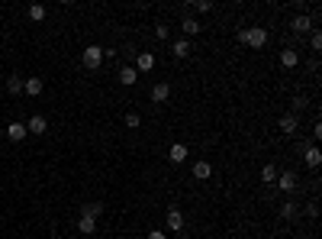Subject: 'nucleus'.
Here are the masks:
<instances>
[{
    "instance_id": "nucleus-8",
    "label": "nucleus",
    "mask_w": 322,
    "mask_h": 239,
    "mask_svg": "<svg viewBox=\"0 0 322 239\" xmlns=\"http://www.w3.org/2000/svg\"><path fill=\"white\" fill-rule=\"evenodd\" d=\"M26 129H29V133H36V136H45V129H49V120H45L42 113H36V117H29Z\"/></svg>"
},
{
    "instance_id": "nucleus-32",
    "label": "nucleus",
    "mask_w": 322,
    "mask_h": 239,
    "mask_svg": "<svg viewBox=\"0 0 322 239\" xmlns=\"http://www.w3.org/2000/svg\"><path fill=\"white\" fill-rule=\"evenodd\" d=\"M313 139H316V142L322 139V123H316V126H313Z\"/></svg>"
},
{
    "instance_id": "nucleus-15",
    "label": "nucleus",
    "mask_w": 322,
    "mask_h": 239,
    "mask_svg": "<svg viewBox=\"0 0 322 239\" xmlns=\"http://www.w3.org/2000/svg\"><path fill=\"white\" fill-rule=\"evenodd\" d=\"M280 65H284V68H297L300 65V52L297 49H284V52H280Z\"/></svg>"
},
{
    "instance_id": "nucleus-3",
    "label": "nucleus",
    "mask_w": 322,
    "mask_h": 239,
    "mask_svg": "<svg viewBox=\"0 0 322 239\" xmlns=\"http://www.w3.org/2000/svg\"><path fill=\"white\" fill-rule=\"evenodd\" d=\"M300 155H306V165L310 168H319V162H322L319 146H313V142H300Z\"/></svg>"
},
{
    "instance_id": "nucleus-20",
    "label": "nucleus",
    "mask_w": 322,
    "mask_h": 239,
    "mask_svg": "<svg viewBox=\"0 0 322 239\" xmlns=\"http://www.w3.org/2000/svg\"><path fill=\"white\" fill-rule=\"evenodd\" d=\"M119 81H122L126 87H132L135 81H139V71H135V68H122V71H119Z\"/></svg>"
},
{
    "instance_id": "nucleus-27",
    "label": "nucleus",
    "mask_w": 322,
    "mask_h": 239,
    "mask_svg": "<svg viewBox=\"0 0 322 239\" xmlns=\"http://www.w3.org/2000/svg\"><path fill=\"white\" fill-rule=\"evenodd\" d=\"M303 107H306V97H293L290 100V113H293V117H300V110H303Z\"/></svg>"
},
{
    "instance_id": "nucleus-29",
    "label": "nucleus",
    "mask_w": 322,
    "mask_h": 239,
    "mask_svg": "<svg viewBox=\"0 0 322 239\" xmlns=\"http://www.w3.org/2000/svg\"><path fill=\"white\" fill-rule=\"evenodd\" d=\"M155 36H158V39H168V36H171L168 23H158V26H155Z\"/></svg>"
},
{
    "instance_id": "nucleus-5",
    "label": "nucleus",
    "mask_w": 322,
    "mask_h": 239,
    "mask_svg": "<svg viewBox=\"0 0 322 239\" xmlns=\"http://www.w3.org/2000/svg\"><path fill=\"white\" fill-rule=\"evenodd\" d=\"M274 184H277L280 191H287V194H290V191L300 188V178H297L293 172H284V175H277V181H274Z\"/></svg>"
},
{
    "instance_id": "nucleus-7",
    "label": "nucleus",
    "mask_w": 322,
    "mask_h": 239,
    "mask_svg": "<svg viewBox=\"0 0 322 239\" xmlns=\"http://www.w3.org/2000/svg\"><path fill=\"white\" fill-rule=\"evenodd\" d=\"M26 136H29L26 123H10V126H6V139H10V142H23Z\"/></svg>"
},
{
    "instance_id": "nucleus-14",
    "label": "nucleus",
    "mask_w": 322,
    "mask_h": 239,
    "mask_svg": "<svg viewBox=\"0 0 322 239\" xmlns=\"http://www.w3.org/2000/svg\"><path fill=\"white\" fill-rule=\"evenodd\" d=\"M210 175H213V165H210V162H203V159L194 162V178H197V181H207Z\"/></svg>"
},
{
    "instance_id": "nucleus-11",
    "label": "nucleus",
    "mask_w": 322,
    "mask_h": 239,
    "mask_svg": "<svg viewBox=\"0 0 322 239\" xmlns=\"http://www.w3.org/2000/svg\"><path fill=\"white\" fill-rule=\"evenodd\" d=\"M187 146H184V142H174V146H171V152H168V159L174 162V165H181V162H187Z\"/></svg>"
},
{
    "instance_id": "nucleus-16",
    "label": "nucleus",
    "mask_w": 322,
    "mask_h": 239,
    "mask_svg": "<svg viewBox=\"0 0 322 239\" xmlns=\"http://www.w3.org/2000/svg\"><path fill=\"white\" fill-rule=\"evenodd\" d=\"M181 29L187 32V36H200V29H203V26H200V19H197V16H184Z\"/></svg>"
},
{
    "instance_id": "nucleus-31",
    "label": "nucleus",
    "mask_w": 322,
    "mask_h": 239,
    "mask_svg": "<svg viewBox=\"0 0 322 239\" xmlns=\"http://www.w3.org/2000/svg\"><path fill=\"white\" fill-rule=\"evenodd\" d=\"M148 239H168V233H164V230H152V233H148Z\"/></svg>"
},
{
    "instance_id": "nucleus-25",
    "label": "nucleus",
    "mask_w": 322,
    "mask_h": 239,
    "mask_svg": "<svg viewBox=\"0 0 322 239\" xmlns=\"http://www.w3.org/2000/svg\"><path fill=\"white\" fill-rule=\"evenodd\" d=\"M122 123H126L129 129H139V126H142V117H139V113H132V110H129L126 117H122Z\"/></svg>"
},
{
    "instance_id": "nucleus-21",
    "label": "nucleus",
    "mask_w": 322,
    "mask_h": 239,
    "mask_svg": "<svg viewBox=\"0 0 322 239\" xmlns=\"http://www.w3.org/2000/svg\"><path fill=\"white\" fill-rule=\"evenodd\" d=\"M23 91V78H19V74H10V78H6V94H19Z\"/></svg>"
},
{
    "instance_id": "nucleus-26",
    "label": "nucleus",
    "mask_w": 322,
    "mask_h": 239,
    "mask_svg": "<svg viewBox=\"0 0 322 239\" xmlns=\"http://www.w3.org/2000/svg\"><path fill=\"white\" fill-rule=\"evenodd\" d=\"M310 49H313V52H319V49H322V32H319V29H313V32H310Z\"/></svg>"
},
{
    "instance_id": "nucleus-2",
    "label": "nucleus",
    "mask_w": 322,
    "mask_h": 239,
    "mask_svg": "<svg viewBox=\"0 0 322 239\" xmlns=\"http://www.w3.org/2000/svg\"><path fill=\"white\" fill-rule=\"evenodd\" d=\"M81 61H84V68L97 71V68L104 65V49H100V45H87V49H84V55H81Z\"/></svg>"
},
{
    "instance_id": "nucleus-9",
    "label": "nucleus",
    "mask_w": 322,
    "mask_h": 239,
    "mask_svg": "<svg viewBox=\"0 0 322 239\" xmlns=\"http://www.w3.org/2000/svg\"><path fill=\"white\" fill-rule=\"evenodd\" d=\"M293 32H297V36H303V32H313V19L306 16V13H300V16H293Z\"/></svg>"
},
{
    "instance_id": "nucleus-28",
    "label": "nucleus",
    "mask_w": 322,
    "mask_h": 239,
    "mask_svg": "<svg viewBox=\"0 0 322 239\" xmlns=\"http://www.w3.org/2000/svg\"><path fill=\"white\" fill-rule=\"evenodd\" d=\"M194 10H197V13H210V10H213V3H210V0H197Z\"/></svg>"
},
{
    "instance_id": "nucleus-12",
    "label": "nucleus",
    "mask_w": 322,
    "mask_h": 239,
    "mask_svg": "<svg viewBox=\"0 0 322 239\" xmlns=\"http://www.w3.org/2000/svg\"><path fill=\"white\" fill-rule=\"evenodd\" d=\"M42 87H45L42 78H26V81H23V91L29 94V97H39V94H42Z\"/></svg>"
},
{
    "instance_id": "nucleus-23",
    "label": "nucleus",
    "mask_w": 322,
    "mask_h": 239,
    "mask_svg": "<svg viewBox=\"0 0 322 239\" xmlns=\"http://www.w3.org/2000/svg\"><path fill=\"white\" fill-rule=\"evenodd\" d=\"M174 55L177 58H187L190 55V42H187V39H177V42H174Z\"/></svg>"
},
{
    "instance_id": "nucleus-4",
    "label": "nucleus",
    "mask_w": 322,
    "mask_h": 239,
    "mask_svg": "<svg viewBox=\"0 0 322 239\" xmlns=\"http://www.w3.org/2000/svg\"><path fill=\"white\" fill-rule=\"evenodd\" d=\"M277 129H280L284 136H293V133L300 129V117H293V113H284V117L277 120Z\"/></svg>"
},
{
    "instance_id": "nucleus-1",
    "label": "nucleus",
    "mask_w": 322,
    "mask_h": 239,
    "mask_svg": "<svg viewBox=\"0 0 322 239\" xmlns=\"http://www.w3.org/2000/svg\"><path fill=\"white\" fill-rule=\"evenodd\" d=\"M238 39H242L245 45H251V49H264V45H268V29H264V26H248V29L238 32Z\"/></svg>"
},
{
    "instance_id": "nucleus-6",
    "label": "nucleus",
    "mask_w": 322,
    "mask_h": 239,
    "mask_svg": "<svg viewBox=\"0 0 322 239\" xmlns=\"http://www.w3.org/2000/svg\"><path fill=\"white\" fill-rule=\"evenodd\" d=\"M164 223H168V233H181V230H184V214H181L177 207H171V210H168V220H164Z\"/></svg>"
},
{
    "instance_id": "nucleus-22",
    "label": "nucleus",
    "mask_w": 322,
    "mask_h": 239,
    "mask_svg": "<svg viewBox=\"0 0 322 239\" xmlns=\"http://www.w3.org/2000/svg\"><path fill=\"white\" fill-rule=\"evenodd\" d=\"M29 19H32V23H42V19H45V6L42 3H32L29 6Z\"/></svg>"
},
{
    "instance_id": "nucleus-18",
    "label": "nucleus",
    "mask_w": 322,
    "mask_h": 239,
    "mask_svg": "<svg viewBox=\"0 0 322 239\" xmlns=\"http://www.w3.org/2000/svg\"><path fill=\"white\" fill-rule=\"evenodd\" d=\"M100 214H104V204H100V201L97 204L91 201V204H84V207H81V217H91V220H97Z\"/></svg>"
},
{
    "instance_id": "nucleus-24",
    "label": "nucleus",
    "mask_w": 322,
    "mask_h": 239,
    "mask_svg": "<svg viewBox=\"0 0 322 239\" xmlns=\"http://www.w3.org/2000/svg\"><path fill=\"white\" fill-rule=\"evenodd\" d=\"M261 181L264 184H274V181H277V168H274V165H264L261 168Z\"/></svg>"
},
{
    "instance_id": "nucleus-13",
    "label": "nucleus",
    "mask_w": 322,
    "mask_h": 239,
    "mask_svg": "<svg viewBox=\"0 0 322 239\" xmlns=\"http://www.w3.org/2000/svg\"><path fill=\"white\" fill-rule=\"evenodd\" d=\"M280 220H297L300 217V204H293V201H287V204H280Z\"/></svg>"
},
{
    "instance_id": "nucleus-30",
    "label": "nucleus",
    "mask_w": 322,
    "mask_h": 239,
    "mask_svg": "<svg viewBox=\"0 0 322 239\" xmlns=\"http://www.w3.org/2000/svg\"><path fill=\"white\" fill-rule=\"evenodd\" d=\"M306 214L316 217V214H319V204H316V201H310V204H306Z\"/></svg>"
},
{
    "instance_id": "nucleus-10",
    "label": "nucleus",
    "mask_w": 322,
    "mask_h": 239,
    "mask_svg": "<svg viewBox=\"0 0 322 239\" xmlns=\"http://www.w3.org/2000/svg\"><path fill=\"white\" fill-rule=\"evenodd\" d=\"M168 97H171V84H168V81H161V84L152 87V104H164Z\"/></svg>"
},
{
    "instance_id": "nucleus-17",
    "label": "nucleus",
    "mask_w": 322,
    "mask_h": 239,
    "mask_svg": "<svg viewBox=\"0 0 322 239\" xmlns=\"http://www.w3.org/2000/svg\"><path fill=\"white\" fill-rule=\"evenodd\" d=\"M155 68V55L152 52H142L139 58H135V71H152Z\"/></svg>"
},
{
    "instance_id": "nucleus-19",
    "label": "nucleus",
    "mask_w": 322,
    "mask_h": 239,
    "mask_svg": "<svg viewBox=\"0 0 322 239\" xmlns=\"http://www.w3.org/2000/svg\"><path fill=\"white\" fill-rule=\"evenodd\" d=\"M78 233H84V236L97 233V220H91V217H81V220H78Z\"/></svg>"
}]
</instances>
